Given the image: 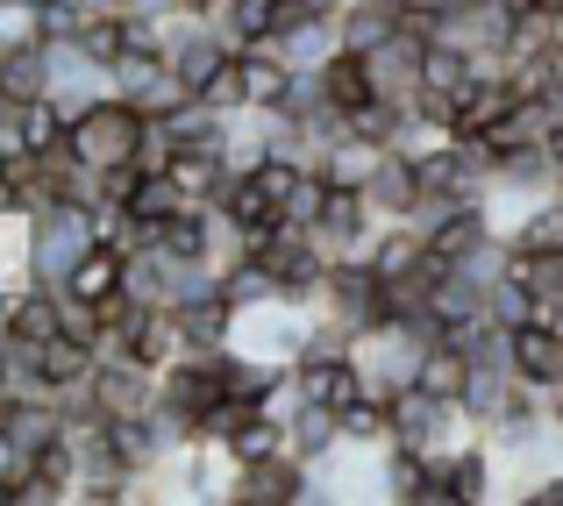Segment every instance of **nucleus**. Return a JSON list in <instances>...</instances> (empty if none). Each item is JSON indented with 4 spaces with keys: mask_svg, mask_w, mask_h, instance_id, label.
Returning a JSON list of instances; mask_svg holds the SVG:
<instances>
[{
    "mask_svg": "<svg viewBox=\"0 0 563 506\" xmlns=\"http://www.w3.org/2000/svg\"><path fill=\"white\" fill-rule=\"evenodd\" d=\"M307 499H314V464L300 450L250 457L235 471V493H229V506H307Z\"/></svg>",
    "mask_w": 563,
    "mask_h": 506,
    "instance_id": "obj_3",
    "label": "nucleus"
},
{
    "mask_svg": "<svg viewBox=\"0 0 563 506\" xmlns=\"http://www.w3.org/2000/svg\"><path fill=\"white\" fill-rule=\"evenodd\" d=\"M179 321H186V336H192V350H229L235 342V307L221 300V293H207V300H186L179 307Z\"/></svg>",
    "mask_w": 563,
    "mask_h": 506,
    "instance_id": "obj_16",
    "label": "nucleus"
},
{
    "mask_svg": "<svg viewBox=\"0 0 563 506\" xmlns=\"http://www.w3.org/2000/svg\"><path fill=\"white\" fill-rule=\"evenodd\" d=\"M536 321H542V329H556V336H563V286H556V293H542V300H536Z\"/></svg>",
    "mask_w": 563,
    "mask_h": 506,
    "instance_id": "obj_23",
    "label": "nucleus"
},
{
    "mask_svg": "<svg viewBox=\"0 0 563 506\" xmlns=\"http://www.w3.org/2000/svg\"><path fill=\"white\" fill-rule=\"evenodd\" d=\"M321 86H329V100H335L343 114H364V108L378 100V86H372V65H364V51H350V43L329 57V65H321Z\"/></svg>",
    "mask_w": 563,
    "mask_h": 506,
    "instance_id": "obj_11",
    "label": "nucleus"
},
{
    "mask_svg": "<svg viewBox=\"0 0 563 506\" xmlns=\"http://www.w3.org/2000/svg\"><path fill=\"white\" fill-rule=\"evenodd\" d=\"M143 122H151V114H143L136 100L108 94V100H93V108L71 122V151H79L93 172H108V165H136V136H143Z\"/></svg>",
    "mask_w": 563,
    "mask_h": 506,
    "instance_id": "obj_2",
    "label": "nucleus"
},
{
    "mask_svg": "<svg viewBox=\"0 0 563 506\" xmlns=\"http://www.w3.org/2000/svg\"><path fill=\"white\" fill-rule=\"evenodd\" d=\"M51 94V57L43 43H22V51H0V108H29V100Z\"/></svg>",
    "mask_w": 563,
    "mask_h": 506,
    "instance_id": "obj_10",
    "label": "nucleus"
},
{
    "mask_svg": "<svg viewBox=\"0 0 563 506\" xmlns=\"http://www.w3.org/2000/svg\"><path fill=\"white\" fill-rule=\"evenodd\" d=\"M79 43H86V51L100 57V65H114V57L129 51V14H86Z\"/></svg>",
    "mask_w": 563,
    "mask_h": 506,
    "instance_id": "obj_20",
    "label": "nucleus"
},
{
    "mask_svg": "<svg viewBox=\"0 0 563 506\" xmlns=\"http://www.w3.org/2000/svg\"><path fill=\"white\" fill-rule=\"evenodd\" d=\"M286 442L307 457V464H321L329 450H343V414L321 407V399H300V414L286 421Z\"/></svg>",
    "mask_w": 563,
    "mask_h": 506,
    "instance_id": "obj_12",
    "label": "nucleus"
},
{
    "mask_svg": "<svg viewBox=\"0 0 563 506\" xmlns=\"http://www.w3.org/2000/svg\"><path fill=\"white\" fill-rule=\"evenodd\" d=\"M485 307H493L499 329H528V321H536V293H528L521 278H499V286L485 293Z\"/></svg>",
    "mask_w": 563,
    "mask_h": 506,
    "instance_id": "obj_19",
    "label": "nucleus"
},
{
    "mask_svg": "<svg viewBox=\"0 0 563 506\" xmlns=\"http://www.w3.org/2000/svg\"><path fill=\"white\" fill-rule=\"evenodd\" d=\"M179 165V136H172L165 122H143V136H136V172H172Z\"/></svg>",
    "mask_w": 563,
    "mask_h": 506,
    "instance_id": "obj_22",
    "label": "nucleus"
},
{
    "mask_svg": "<svg viewBox=\"0 0 563 506\" xmlns=\"http://www.w3.org/2000/svg\"><path fill=\"white\" fill-rule=\"evenodd\" d=\"M93 399L108 407V421H136L165 399V371H151L143 356H114V364L93 371Z\"/></svg>",
    "mask_w": 563,
    "mask_h": 506,
    "instance_id": "obj_4",
    "label": "nucleus"
},
{
    "mask_svg": "<svg viewBox=\"0 0 563 506\" xmlns=\"http://www.w3.org/2000/svg\"><path fill=\"white\" fill-rule=\"evenodd\" d=\"M542 399H550V414H563V371H556V385H550Z\"/></svg>",
    "mask_w": 563,
    "mask_h": 506,
    "instance_id": "obj_24",
    "label": "nucleus"
},
{
    "mask_svg": "<svg viewBox=\"0 0 563 506\" xmlns=\"http://www.w3.org/2000/svg\"><path fill=\"white\" fill-rule=\"evenodd\" d=\"M364 200H372L378 221H407L413 200H421V172H413L407 151H385V165L372 172V186H364Z\"/></svg>",
    "mask_w": 563,
    "mask_h": 506,
    "instance_id": "obj_8",
    "label": "nucleus"
},
{
    "mask_svg": "<svg viewBox=\"0 0 563 506\" xmlns=\"http://www.w3.org/2000/svg\"><path fill=\"white\" fill-rule=\"evenodd\" d=\"M399 29H407L399 0H350V8H343V43H350V51H378V43L399 36Z\"/></svg>",
    "mask_w": 563,
    "mask_h": 506,
    "instance_id": "obj_15",
    "label": "nucleus"
},
{
    "mask_svg": "<svg viewBox=\"0 0 563 506\" xmlns=\"http://www.w3.org/2000/svg\"><path fill=\"white\" fill-rule=\"evenodd\" d=\"M507 364L521 385H536V393H550L556 371H563V336L542 329V321H528V329H507Z\"/></svg>",
    "mask_w": 563,
    "mask_h": 506,
    "instance_id": "obj_6",
    "label": "nucleus"
},
{
    "mask_svg": "<svg viewBox=\"0 0 563 506\" xmlns=\"http://www.w3.org/2000/svg\"><path fill=\"white\" fill-rule=\"evenodd\" d=\"M43 43V0H0V51Z\"/></svg>",
    "mask_w": 563,
    "mask_h": 506,
    "instance_id": "obj_18",
    "label": "nucleus"
},
{
    "mask_svg": "<svg viewBox=\"0 0 563 506\" xmlns=\"http://www.w3.org/2000/svg\"><path fill=\"white\" fill-rule=\"evenodd\" d=\"M200 100H207V108H221V114H243V108H250V100H243V51H235L229 65H221L214 79L200 86Z\"/></svg>",
    "mask_w": 563,
    "mask_h": 506,
    "instance_id": "obj_21",
    "label": "nucleus"
},
{
    "mask_svg": "<svg viewBox=\"0 0 563 506\" xmlns=\"http://www.w3.org/2000/svg\"><path fill=\"white\" fill-rule=\"evenodd\" d=\"M108 72H114V94H122V100H143V94H151V86L172 72V57L157 51V43H129V51L114 57Z\"/></svg>",
    "mask_w": 563,
    "mask_h": 506,
    "instance_id": "obj_17",
    "label": "nucleus"
},
{
    "mask_svg": "<svg viewBox=\"0 0 563 506\" xmlns=\"http://www.w3.org/2000/svg\"><path fill=\"white\" fill-rule=\"evenodd\" d=\"M93 371H100L93 342H79V336H51L43 342V385H51L57 399H65L71 385H93Z\"/></svg>",
    "mask_w": 563,
    "mask_h": 506,
    "instance_id": "obj_13",
    "label": "nucleus"
},
{
    "mask_svg": "<svg viewBox=\"0 0 563 506\" xmlns=\"http://www.w3.org/2000/svg\"><path fill=\"white\" fill-rule=\"evenodd\" d=\"M264 51H278L292 72H321L343 51V22H335V14H292L278 36H264Z\"/></svg>",
    "mask_w": 563,
    "mask_h": 506,
    "instance_id": "obj_5",
    "label": "nucleus"
},
{
    "mask_svg": "<svg viewBox=\"0 0 563 506\" xmlns=\"http://www.w3.org/2000/svg\"><path fill=\"white\" fill-rule=\"evenodd\" d=\"M385 151H393V143H378V136H357V129H350V136H335L329 151H321V178H329V186H372V172L385 165Z\"/></svg>",
    "mask_w": 563,
    "mask_h": 506,
    "instance_id": "obj_9",
    "label": "nucleus"
},
{
    "mask_svg": "<svg viewBox=\"0 0 563 506\" xmlns=\"http://www.w3.org/2000/svg\"><path fill=\"white\" fill-rule=\"evenodd\" d=\"M165 57H172V72H179L192 94H200V86H207V79H214V72L235 57V43H229V36H214L207 22H186V29H179V43H172Z\"/></svg>",
    "mask_w": 563,
    "mask_h": 506,
    "instance_id": "obj_7",
    "label": "nucleus"
},
{
    "mask_svg": "<svg viewBox=\"0 0 563 506\" xmlns=\"http://www.w3.org/2000/svg\"><path fill=\"white\" fill-rule=\"evenodd\" d=\"M122 278H129V257H122L114 243H93L79 264H71L65 286L79 293V300H93V307H100V300H114V293H122Z\"/></svg>",
    "mask_w": 563,
    "mask_h": 506,
    "instance_id": "obj_14",
    "label": "nucleus"
},
{
    "mask_svg": "<svg viewBox=\"0 0 563 506\" xmlns=\"http://www.w3.org/2000/svg\"><path fill=\"white\" fill-rule=\"evenodd\" d=\"M93 243H100L93 200H57V207H43V215H29V278L65 286L71 264H79Z\"/></svg>",
    "mask_w": 563,
    "mask_h": 506,
    "instance_id": "obj_1",
    "label": "nucleus"
}]
</instances>
